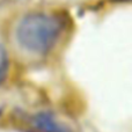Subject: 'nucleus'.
<instances>
[{
  "instance_id": "obj_1",
  "label": "nucleus",
  "mask_w": 132,
  "mask_h": 132,
  "mask_svg": "<svg viewBox=\"0 0 132 132\" xmlns=\"http://www.w3.org/2000/svg\"><path fill=\"white\" fill-rule=\"evenodd\" d=\"M63 29L64 23L58 15L36 12L20 21L15 35L22 49L35 55H43L56 45Z\"/></svg>"
},
{
  "instance_id": "obj_2",
  "label": "nucleus",
  "mask_w": 132,
  "mask_h": 132,
  "mask_svg": "<svg viewBox=\"0 0 132 132\" xmlns=\"http://www.w3.org/2000/svg\"><path fill=\"white\" fill-rule=\"evenodd\" d=\"M32 125L41 132H74L65 119L50 111L37 112L32 117Z\"/></svg>"
},
{
  "instance_id": "obj_3",
  "label": "nucleus",
  "mask_w": 132,
  "mask_h": 132,
  "mask_svg": "<svg viewBox=\"0 0 132 132\" xmlns=\"http://www.w3.org/2000/svg\"><path fill=\"white\" fill-rule=\"evenodd\" d=\"M8 55H7V51L5 50V48L0 44V84L5 80L8 72Z\"/></svg>"
}]
</instances>
